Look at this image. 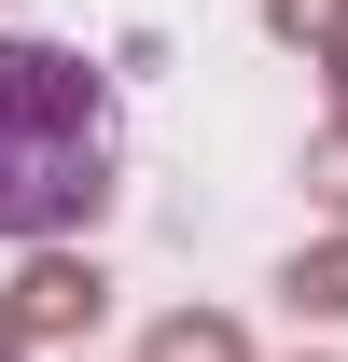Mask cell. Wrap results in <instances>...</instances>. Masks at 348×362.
Returning a JSON list of instances; mask_svg holds the SVG:
<instances>
[{
	"label": "cell",
	"mask_w": 348,
	"mask_h": 362,
	"mask_svg": "<svg viewBox=\"0 0 348 362\" xmlns=\"http://www.w3.org/2000/svg\"><path fill=\"white\" fill-rule=\"evenodd\" d=\"M112 70H84L70 42L0 28V237L56 251L112 209Z\"/></svg>",
	"instance_id": "cell-1"
},
{
	"label": "cell",
	"mask_w": 348,
	"mask_h": 362,
	"mask_svg": "<svg viewBox=\"0 0 348 362\" xmlns=\"http://www.w3.org/2000/svg\"><path fill=\"white\" fill-rule=\"evenodd\" d=\"M98 307H112V279L84 265V251H42V265L0 293V320H14V349H42V334H98Z\"/></svg>",
	"instance_id": "cell-2"
},
{
	"label": "cell",
	"mask_w": 348,
	"mask_h": 362,
	"mask_svg": "<svg viewBox=\"0 0 348 362\" xmlns=\"http://www.w3.org/2000/svg\"><path fill=\"white\" fill-rule=\"evenodd\" d=\"M139 362H251V349H237V320L181 307V320H153V334H139Z\"/></svg>",
	"instance_id": "cell-3"
},
{
	"label": "cell",
	"mask_w": 348,
	"mask_h": 362,
	"mask_svg": "<svg viewBox=\"0 0 348 362\" xmlns=\"http://www.w3.org/2000/svg\"><path fill=\"white\" fill-rule=\"evenodd\" d=\"M306 320H348V237H320V251H293V279H279Z\"/></svg>",
	"instance_id": "cell-4"
},
{
	"label": "cell",
	"mask_w": 348,
	"mask_h": 362,
	"mask_svg": "<svg viewBox=\"0 0 348 362\" xmlns=\"http://www.w3.org/2000/svg\"><path fill=\"white\" fill-rule=\"evenodd\" d=\"M265 28H279V42H335L348 0H265Z\"/></svg>",
	"instance_id": "cell-5"
},
{
	"label": "cell",
	"mask_w": 348,
	"mask_h": 362,
	"mask_svg": "<svg viewBox=\"0 0 348 362\" xmlns=\"http://www.w3.org/2000/svg\"><path fill=\"white\" fill-rule=\"evenodd\" d=\"M306 195H320V209H348V126H335V139H306Z\"/></svg>",
	"instance_id": "cell-6"
},
{
	"label": "cell",
	"mask_w": 348,
	"mask_h": 362,
	"mask_svg": "<svg viewBox=\"0 0 348 362\" xmlns=\"http://www.w3.org/2000/svg\"><path fill=\"white\" fill-rule=\"evenodd\" d=\"M320 70H335V126H348V28H335V42H320Z\"/></svg>",
	"instance_id": "cell-7"
}]
</instances>
